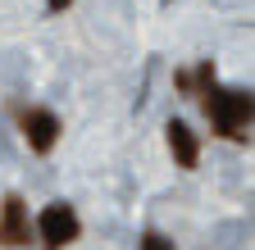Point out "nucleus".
Listing matches in <instances>:
<instances>
[{
    "label": "nucleus",
    "mask_w": 255,
    "mask_h": 250,
    "mask_svg": "<svg viewBox=\"0 0 255 250\" xmlns=\"http://www.w3.org/2000/svg\"><path fill=\"white\" fill-rule=\"evenodd\" d=\"M191 96H201V105H205V114H210V123H214L219 137H228V141H251V118H255L251 91L219 86L210 59H201L196 73H191Z\"/></svg>",
    "instance_id": "obj_1"
},
{
    "label": "nucleus",
    "mask_w": 255,
    "mask_h": 250,
    "mask_svg": "<svg viewBox=\"0 0 255 250\" xmlns=\"http://www.w3.org/2000/svg\"><path fill=\"white\" fill-rule=\"evenodd\" d=\"M37 237H41V250H64V246H73L82 237V218L73 205H64V200H50L37 218Z\"/></svg>",
    "instance_id": "obj_2"
},
{
    "label": "nucleus",
    "mask_w": 255,
    "mask_h": 250,
    "mask_svg": "<svg viewBox=\"0 0 255 250\" xmlns=\"http://www.w3.org/2000/svg\"><path fill=\"white\" fill-rule=\"evenodd\" d=\"M27 241H32L27 205H23V196H5L0 200V246L5 250H23Z\"/></svg>",
    "instance_id": "obj_3"
},
{
    "label": "nucleus",
    "mask_w": 255,
    "mask_h": 250,
    "mask_svg": "<svg viewBox=\"0 0 255 250\" xmlns=\"http://www.w3.org/2000/svg\"><path fill=\"white\" fill-rule=\"evenodd\" d=\"M18 128H23V137H27V150H32V155H50V150H55V141H59V118H55L50 109H23Z\"/></svg>",
    "instance_id": "obj_4"
},
{
    "label": "nucleus",
    "mask_w": 255,
    "mask_h": 250,
    "mask_svg": "<svg viewBox=\"0 0 255 250\" xmlns=\"http://www.w3.org/2000/svg\"><path fill=\"white\" fill-rule=\"evenodd\" d=\"M164 137H169V150H173L178 168H196V164H201V137L191 132V128H187L182 118H169Z\"/></svg>",
    "instance_id": "obj_5"
},
{
    "label": "nucleus",
    "mask_w": 255,
    "mask_h": 250,
    "mask_svg": "<svg viewBox=\"0 0 255 250\" xmlns=\"http://www.w3.org/2000/svg\"><path fill=\"white\" fill-rule=\"evenodd\" d=\"M141 250H173V241L164 232H141Z\"/></svg>",
    "instance_id": "obj_6"
},
{
    "label": "nucleus",
    "mask_w": 255,
    "mask_h": 250,
    "mask_svg": "<svg viewBox=\"0 0 255 250\" xmlns=\"http://www.w3.org/2000/svg\"><path fill=\"white\" fill-rule=\"evenodd\" d=\"M73 0H46V14H59V9H69Z\"/></svg>",
    "instance_id": "obj_7"
}]
</instances>
